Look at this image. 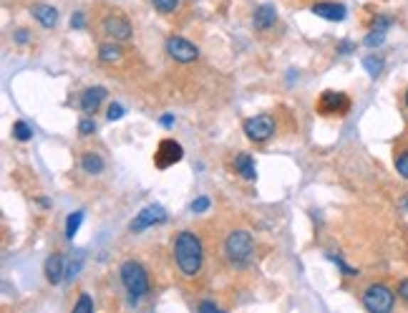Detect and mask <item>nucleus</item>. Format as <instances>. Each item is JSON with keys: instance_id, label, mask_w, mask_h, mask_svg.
I'll return each mask as SVG.
<instances>
[{"instance_id": "nucleus-1", "label": "nucleus", "mask_w": 408, "mask_h": 313, "mask_svg": "<svg viewBox=\"0 0 408 313\" xmlns=\"http://www.w3.org/2000/svg\"><path fill=\"white\" fill-rule=\"evenodd\" d=\"M174 263L184 278H197L204 265V245L199 235L192 230H182L174 238Z\"/></svg>"}, {"instance_id": "nucleus-2", "label": "nucleus", "mask_w": 408, "mask_h": 313, "mask_svg": "<svg viewBox=\"0 0 408 313\" xmlns=\"http://www.w3.org/2000/svg\"><path fill=\"white\" fill-rule=\"evenodd\" d=\"M119 278H122V285L127 288L131 306H136L141 298L149 296V273L139 260H124L122 268H119Z\"/></svg>"}, {"instance_id": "nucleus-3", "label": "nucleus", "mask_w": 408, "mask_h": 313, "mask_svg": "<svg viewBox=\"0 0 408 313\" xmlns=\"http://www.w3.org/2000/svg\"><path fill=\"white\" fill-rule=\"evenodd\" d=\"M254 255V240L247 230H232L225 238V258L235 268H247Z\"/></svg>"}, {"instance_id": "nucleus-4", "label": "nucleus", "mask_w": 408, "mask_h": 313, "mask_svg": "<svg viewBox=\"0 0 408 313\" xmlns=\"http://www.w3.org/2000/svg\"><path fill=\"white\" fill-rule=\"evenodd\" d=\"M396 296L398 293H393L386 283H370L360 296V303L370 313H391L396 306Z\"/></svg>"}, {"instance_id": "nucleus-5", "label": "nucleus", "mask_w": 408, "mask_h": 313, "mask_svg": "<svg viewBox=\"0 0 408 313\" xmlns=\"http://www.w3.org/2000/svg\"><path fill=\"white\" fill-rule=\"evenodd\" d=\"M242 129H245V137H247L249 142L262 144V142H267L272 134H275L277 124L270 114H257V117H249Z\"/></svg>"}, {"instance_id": "nucleus-6", "label": "nucleus", "mask_w": 408, "mask_h": 313, "mask_svg": "<svg viewBox=\"0 0 408 313\" xmlns=\"http://www.w3.org/2000/svg\"><path fill=\"white\" fill-rule=\"evenodd\" d=\"M350 112V99L343 91H323L318 99L320 117H345Z\"/></svg>"}, {"instance_id": "nucleus-7", "label": "nucleus", "mask_w": 408, "mask_h": 313, "mask_svg": "<svg viewBox=\"0 0 408 313\" xmlns=\"http://www.w3.org/2000/svg\"><path fill=\"white\" fill-rule=\"evenodd\" d=\"M164 51L169 53V58H174L177 63H192L199 58V48L192 43V41L182 38V36H171V38H166Z\"/></svg>"}, {"instance_id": "nucleus-8", "label": "nucleus", "mask_w": 408, "mask_h": 313, "mask_svg": "<svg viewBox=\"0 0 408 313\" xmlns=\"http://www.w3.org/2000/svg\"><path fill=\"white\" fill-rule=\"evenodd\" d=\"M182 156H184V147L179 144V142L161 139L159 147H156V152H154V164L159 169H169L177 162H182Z\"/></svg>"}, {"instance_id": "nucleus-9", "label": "nucleus", "mask_w": 408, "mask_h": 313, "mask_svg": "<svg viewBox=\"0 0 408 313\" xmlns=\"http://www.w3.org/2000/svg\"><path fill=\"white\" fill-rule=\"evenodd\" d=\"M161 223H166V210H164V207H161V205H146L141 213L131 220L129 230H131V233H141V230L151 228V225H161Z\"/></svg>"}, {"instance_id": "nucleus-10", "label": "nucleus", "mask_w": 408, "mask_h": 313, "mask_svg": "<svg viewBox=\"0 0 408 313\" xmlns=\"http://www.w3.org/2000/svg\"><path fill=\"white\" fill-rule=\"evenodd\" d=\"M101 31H104L111 41H129L134 36L131 21L124 16H106L104 23H101Z\"/></svg>"}, {"instance_id": "nucleus-11", "label": "nucleus", "mask_w": 408, "mask_h": 313, "mask_svg": "<svg viewBox=\"0 0 408 313\" xmlns=\"http://www.w3.org/2000/svg\"><path fill=\"white\" fill-rule=\"evenodd\" d=\"M106 94H109V91H106L104 86H89V89L81 94V112L89 114V117L94 112H99V107L104 104Z\"/></svg>"}, {"instance_id": "nucleus-12", "label": "nucleus", "mask_w": 408, "mask_h": 313, "mask_svg": "<svg viewBox=\"0 0 408 313\" xmlns=\"http://www.w3.org/2000/svg\"><path fill=\"white\" fill-rule=\"evenodd\" d=\"M310 11H313L318 18H323V21H333V23L345 21V16H348L343 3H315Z\"/></svg>"}, {"instance_id": "nucleus-13", "label": "nucleus", "mask_w": 408, "mask_h": 313, "mask_svg": "<svg viewBox=\"0 0 408 313\" xmlns=\"http://www.w3.org/2000/svg\"><path fill=\"white\" fill-rule=\"evenodd\" d=\"M275 23H277V11H275V6L265 3V6L254 8V16H252L254 31H270V28H275Z\"/></svg>"}, {"instance_id": "nucleus-14", "label": "nucleus", "mask_w": 408, "mask_h": 313, "mask_svg": "<svg viewBox=\"0 0 408 313\" xmlns=\"http://www.w3.org/2000/svg\"><path fill=\"white\" fill-rule=\"evenodd\" d=\"M43 273H45V280L53 285H58L63 278H66V265H63V255L53 253V255L45 258V265H43Z\"/></svg>"}, {"instance_id": "nucleus-15", "label": "nucleus", "mask_w": 408, "mask_h": 313, "mask_svg": "<svg viewBox=\"0 0 408 313\" xmlns=\"http://www.w3.org/2000/svg\"><path fill=\"white\" fill-rule=\"evenodd\" d=\"M31 13H33L36 21L43 26V28H55V23H58V11H55L53 6H33L31 8Z\"/></svg>"}, {"instance_id": "nucleus-16", "label": "nucleus", "mask_w": 408, "mask_h": 313, "mask_svg": "<svg viewBox=\"0 0 408 313\" xmlns=\"http://www.w3.org/2000/svg\"><path fill=\"white\" fill-rule=\"evenodd\" d=\"M235 172L242 179L252 182V179L257 177V164H254V159L249 154H237V159H235Z\"/></svg>"}, {"instance_id": "nucleus-17", "label": "nucleus", "mask_w": 408, "mask_h": 313, "mask_svg": "<svg viewBox=\"0 0 408 313\" xmlns=\"http://www.w3.org/2000/svg\"><path fill=\"white\" fill-rule=\"evenodd\" d=\"M104 159H101V154H96V152H86V154L81 156V169L86 174H101L104 172Z\"/></svg>"}, {"instance_id": "nucleus-18", "label": "nucleus", "mask_w": 408, "mask_h": 313, "mask_svg": "<svg viewBox=\"0 0 408 313\" xmlns=\"http://www.w3.org/2000/svg\"><path fill=\"white\" fill-rule=\"evenodd\" d=\"M122 56H124L122 48H119V46H116V43H104V46H101V48H99V58H101V61H104V63H116V61H122Z\"/></svg>"}, {"instance_id": "nucleus-19", "label": "nucleus", "mask_w": 408, "mask_h": 313, "mask_svg": "<svg viewBox=\"0 0 408 313\" xmlns=\"http://www.w3.org/2000/svg\"><path fill=\"white\" fill-rule=\"evenodd\" d=\"M13 139H18V142H31V139H33V127H31L28 122H23V119L13 122Z\"/></svg>"}, {"instance_id": "nucleus-20", "label": "nucleus", "mask_w": 408, "mask_h": 313, "mask_svg": "<svg viewBox=\"0 0 408 313\" xmlns=\"http://www.w3.org/2000/svg\"><path fill=\"white\" fill-rule=\"evenodd\" d=\"M83 218H86V213H83V210H76V213H71L66 218V238H68V240H73V238H76V233H78V228H81Z\"/></svg>"}, {"instance_id": "nucleus-21", "label": "nucleus", "mask_w": 408, "mask_h": 313, "mask_svg": "<svg viewBox=\"0 0 408 313\" xmlns=\"http://www.w3.org/2000/svg\"><path fill=\"white\" fill-rule=\"evenodd\" d=\"M363 68L368 71L370 78H378L383 71V58L381 56H365L363 58Z\"/></svg>"}, {"instance_id": "nucleus-22", "label": "nucleus", "mask_w": 408, "mask_h": 313, "mask_svg": "<svg viewBox=\"0 0 408 313\" xmlns=\"http://www.w3.org/2000/svg\"><path fill=\"white\" fill-rule=\"evenodd\" d=\"M151 6L161 13V16H169L179 8V0H151Z\"/></svg>"}, {"instance_id": "nucleus-23", "label": "nucleus", "mask_w": 408, "mask_h": 313, "mask_svg": "<svg viewBox=\"0 0 408 313\" xmlns=\"http://www.w3.org/2000/svg\"><path fill=\"white\" fill-rule=\"evenodd\" d=\"M328 258H331L333 263H335L338 268L343 270V275H348V278H355V275H360V273H358V268H350V265H348L340 255H333V253H328Z\"/></svg>"}, {"instance_id": "nucleus-24", "label": "nucleus", "mask_w": 408, "mask_h": 313, "mask_svg": "<svg viewBox=\"0 0 408 313\" xmlns=\"http://www.w3.org/2000/svg\"><path fill=\"white\" fill-rule=\"evenodd\" d=\"M386 33H388V31L370 28V33L365 36V46H368V48H375V46H381L383 41H386Z\"/></svg>"}, {"instance_id": "nucleus-25", "label": "nucleus", "mask_w": 408, "mask_h": 313, "mask_svg": "<svg viewBox=\"0 0 408 313\" xmlns=\"http://www.w3.org/2000/svg\"><path fill=\"white\" fill-rule=\"evenodd\" d=\"M396 172L401 174L403 179H408V149H401L396 154Z\"/></svg>"}, {"instance_id": "nucleus-26", "label": "nucleus", "mask_w": 408, "mask_h": 313, "mask_svg": "<svg viewBox=\"0 0 408 313\" xmlns=\"http://www.w3.org/2000/svg\"><path fill=\"white\" fill-rule=\"evenodd\" d=\"M96 132V122L91 117H86V119H81L78 122V134L81 137H91Z\"/></svg>"}, {"instance_id": "nucleus-27", "label": "nucleus", "mask_w": 408, "mask_h": 313, "mask_svg": "<svg viewBox=\"0 0 408 313\" xmlns=\"http://www.w3.org/2000/svg\"><path fill=\"white\" fill-rule=\"evenodd\" d=\"M124 114H127V109L122 107V104H109V112H106V119L109 122H119V119H124Z\"/></svg>"}, {"instance_id": "nucleus-28", "label": "nucleus", "mask_w": 408, "mask_h": 313, "mask_svg": "<svg viewBox=\"0 0 408 313\" xmlns=\"http://www.w3.org/2000/svg\"><path fill=\"white\" fill-rule=\"evenodd\" d=\"M73 311H76V313H81V311H94V301H91L89 293H81V298H78V301H76Z\"/></svg>"}, {"instance_id": "nucleus-29", "label": "nucleus", "mask_w": 408, "mask_h": 313, "mask_svg": "<svg viewBox=\"0 0 408 313\" xmlns=\"http://www.w3.org/2000/svg\"><path fill=\"white\" fill-rule=\"evenodd\" d=\"M210 197H197V200L192 202V213L194 215H202V213H207V210H210Z\"/></svg>"}, {"instance_id": "nucleus-30", "label": "nucleus", "mask_w": 408, "mask_h": 313, "mask_svg": "<svg viewBox=\"0 0 408 313\" xmlns=\"http://www.w3.org/2000/svg\"><path fill=\"white\" fill-rule=\"evenodd\" d=\"M71 28L73 31H83V28H86V16H83V11H76L71 16Z\"/></svg>"}, {"instance_id": "nucleus-31", "label": "nucleus", "mask_w": 408, "mask_h": 313, "mask_svg": "<svg viewBox=\"0 0 408 313\" xmlns=\"http://www.w3.org/2000/svg\"><path fill=\"white\" fill-rule=\"evenodd\" d=\"M81 265H83V258H76V263L71 260V265L66 268V280H73L78 275V270H81Z\"/></svg>"}, {"instance_id": "nucleus-32", "label": "nucleus", "mask_w": 408, "mask_h": 313, "mask_svg": "<svg viewBox=\"0 0 408 313\" xmlns=\"http://www.w3.org/2000/svg\"><path fill=\"white\" fill-rule=\"evenodd\" d=\"M197 311H202V313H217V311H220V306H217L215 301H202V303L197 306Z\"/></svg>"}, {"instance_id": "nucleus-33", "label": "nucleus", "mask_w": 408, "mask_h": 313, "mask_svg": "<svg viewBox=\"0 0 408 313\" xmlns=\"http://www.w3.org/2000/svg\"><path fill=\"white\" fill-rule=\"evenodd\" d=\"M396 293H398V298H401L403 303H408V278H403L401 283H398Z\"/></svg>"}, {"instance_id": "nucleus-34", "label": "nucleus", "mask_w": 408, "mask_h": 313, "mask_svg": "<svg viewBox=\"0 0 408 313\" xmlns=\"http://www.w3.org/2000/svg\"><path fill=\"white\" fill-rule=\"evenodd\" d=\"M13 41H16V43H28V41H31V33H28L26 28H18L16 33H13Z\"/></svg>"}, {"instance_id": "nucleus-35", "label": "nucleus", "mask_w": 408, "mask_h": 313, "mask_svg": "<svg viewBox=\"0 0 408 313\" xmlns=\"http://www.w3.org/2000/svg\"><path fill=\"white\" fill-rule=\"evenodd\" d=\"M350 48H353V43H350V41H343V43L338 46V53H343V56H345V53H350Z\"/></svg>"}, {"instance_id": "nucleus-36", "label": "nucleus", "mask_w": 408, "mask_h": 313, "mask_svg": "<svg viewBox=\"0 0 408 313\" xmlns=\"http://www.w3.org/2000/svg\"><path fill=\"white\" fill-rule=\"evenodd\" d=\"M161 127H174V117H171V114H164V117H161Z\"/></svg>"}, {"instance_id": "nucleus-37", "label": "nucleus", "mask_w": 408, "mask_h": 313, "mask_svg": "<svg viewBox=\"0 0 408 313\" xmlns=\"http://www.w3.org/2000/svg\"><path fill=\"white\" fill-rule=\"evenodd\" d=\"M403 101H406V109H408V89H406V96H403Z\"/></svg>"}]
</instances>
